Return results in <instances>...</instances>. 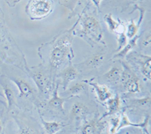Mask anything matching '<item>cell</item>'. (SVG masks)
<instances>
[{"label": "cell", "mask_w": 151, "mask_h": 134, "mask_svg": "<svg viewBox=\"0 0 151 134\" xmlns=\"http://www.w3.org/2000/svg\"><path fill=\"white\" fill-rule=\"evenodd\" d=\"M71 34L67 33L55 43L49 58L50 65L52 69L57 70L60 68L64 63L71 49Z\"/></svg>", "instance_id": "cell-1"}, {"label": "cell", "mask_w": 151, "mask_h": 134, "mask_svg": "<svg viewBox=\"0 0 151 134\" xmlns=\"http://www.w3.org/2000/svg\"><path fill=\"white\" fill-rule=\"evenodd\" d=\"M52 0H29L27 5V12L32 19L44 18L52 12Z\"/></svg>", "instance_id": "cell-2"}, {"label": "cell", "mask_w": 151, "mask_h": 134, "mask_svg": "<svg viewBox=\"0 0 151 134\" xmlns=\"http://www.w3.org/2000/svg\"><path fill=\"white\" fill-rule=\"evenodd\" d=\"M82 33L86 37L94 42H100L103 38V30L99 21L93 16L86 15L83 17Z\"/></svg>", "instance_id": "cell-3"}, {"label": "cell", "mask_w": 151, "mask_h": 134, "mask_svg": "<svg viewBox=\"0 0 151 134\" xmlns=\"http://www.w3.org/2000/svg\"><path fill=\"white\" fill-rule=\"evenodd\" d=\"M122 72L119 82L127 92L130 93H138L141 92V84L139 78H137L130 67L122 63Z\"/></svg>", "instance_id": "cell-4"}, {"label": "cell", "mask_w": 151, "mask_h": 134, "mask_svg": "<svg viewBox=\"0 0 151 134\" xmlns=\"http://www.w3.org/2000/svg\"><path fill=\"white\" fill-rule=\"evenodd\" d=\"M31 77L37 86L38 90L42 93H47L51 89V83L46 73L41 69L32 71Z\"/></svg>", "instance_id": "cell-5"}, {"label": "cell", "mask_w": 151, "mask_h": 134, "mask_svg": "<svg viewBox=\"0 0 151 134\" xmlns=\"http://www.w3.org/2000/svg\"><path fill=\"white\" fill-rule=\"evenodd\" d=\"M10 80L17 86L20 98H24V97L28 98L34 94V89H33V87L31 86L29 83L25 80L17 78H11Z\"/></svg>", "instance_id": "cell-6"}, {"label": "cell", "mask_w": 151, "mask_h": 134, "mask_svg": "<svg viewBox=\"0 0 151 134\" xmlns=\"http://www.w3.org/2000/svg\"><path fill=\"white\" fill-rule=\"evenodd\" d=\"M105 126L106 123L101 121V119H93L84 124L81 129V134H101Z\"/></svg>", "instance_id": "cell-7"}, {"label": "cell", "mask_w": 151, "mask_h": 134, "mask_svg": "<svg viewBox=\"0 0 151 134\" xmlns=\"http://www.w3.org/2000/svg\"><path fill=\"white\" fill-rule=\"evenodd\" d=\"M78 75H79V72L77 69L72 64H70L67 68L64 69L59 75L61 79V85L64 89H67L69 85L77 78Z\"/></svg>", "instance_id": "cell-8"}, {"label": "cell", "mask_w": 151, "mask_h": 134, "mask_svg": "<svg viewBox=\"0 0 151 134\" xmlns=\"http://www.w3.org/2000/svg\"><path fill=\"white\" fill-rule=\"evenodd\" d=\"M135 61L140 64V70L144 78L147 80H150L151 78V57L150 55H137Z\"/></svg>", "instance_id": "cell-9"}, {"label": "cell", "mask_w": 151, "mask_h": 134, "mask_svg": "<svg viewBox=\"0 0 151 134\" xmlns=\"http://www.w3.org/2000/svg\"><path fill=\"white\" fill-rule=\"evenodd\" d=\"M86 83H88L90 86H91L94 88V91H95L97 94V96H98V99L101 102H106L113 96L111 91L105 85L99 84L98 83L91 82V81H86Z\"/></svg>", "instance_id": "cell-10"}, {"label": "cell", "mask_w": 151, "mask_h": 134, "mask_svg": "<svg viewBox=\"0 0 151 134\" xmlns=\"http://www.w3.org/2000/svg\"><path fill=\"white\" fill-rule=\"evenodd\" d=\"M104 21L107 24L108 28L111 32L121 34L125 33V26L120 21H117L113 18L111 14H107L104 16Z\"/></svg>", "instance_id": "cell-11"}, {"label": "cell", "mask_w": 151, "mask_h": 134, "mask_svg": "<svg viewBox=\"0 0 151 134\" xmlns=\"http://www.w3.org/2000/svg\"><path fill=\"white\" fill-rule=\"evenodd\" d=\"M150 121V117L147 116L146 118L144 119V120L143 122L140 123V124H135V123L131 122L130 120L129 119L127 115H125L124 113H122V117H121L120 120V124L118 127V131L120 130L122 128H125V127H137V128H141V129L144 130L146 131L147 130L148 124H149Z\"/></svg>", "instance_id": "cell-12"}, {"label": "cell", "mask_w": 151, "mask_h": 134, "mask_svg": "<svg viewBox=\"0 0 151 134\" xmlns=\"http://www.w3.org/2000/svg\"><path fill=\"white\" fill-rule=\"evenodd\" d=\"M66 101H67L66 99L62 98L59 96L58 84H57L55 86V89H54L52 97H51V99H50L48 102V105L52 107V108H55L57 110L64 112V105Z\"/></svg>", "instance_id": "cell-13"}, {"label": "cell", "mask_w": 151, "mask_h": 134, "mask_svg": "<svg viewBox=\"0 0 151 134\" xmlns=\"http://www.w3.org/2000/svg\"><path fill=\"white\" fill-rule=\"evenodd\" d=\"M88 112V108L81 102H76L73 105L70 111V117L74 120H80Z\"/></svg>", "instance_id": "cell-14"}, {"label": "cell", "mask_w": 151, "mask_h": 134, "mask_svg": "<svg viewBox=\"0 0 151 134\" xmlns=\"http://www.w3.org/2000/svg\"><path fill=\"white\" fill-rule=\"evenodd\" d=\"M106 102V105H107V110H108V112L105 114L103 117H106V116H112L113 114H116L117 113V112H119V110L120 109L121 99L118 95H116L114 97H111Z\"/></svg>", "instance_id": "cell-15"}, {"label": "cell", "mask_w": 151, "mask_h": 134, "mask_svg": "<svg viewBox=\"0 0 151 134\" xmlns=\"http://www.w3.org/2000/svg\"><path fill=\"white\" fill-rule=\"evenodd\" d=\"M122 72V67L119 66H113L107 72H106L104 75V78L106 81L110 83H116L119 82L121 79V75Z\"/></svg>", "instance_id": "cell-16"}, {"label": "cell", "mask_w": 151, "mask_h": 134, "mask_svg": "<svg viewBox=\"0 0 151 134\" xmlns=\"http://www.w3.org/2000/svg\"><path fill=\"white\" fill-rule=\"evenodd\" d=\"M144 14V10H141V17H140V21H138L137 24H135L134 21H131L127 26L125 27V35L129 39L134 37L137 35L138 30H139L141 24L143 21Z\"/></svg>", "instance_id": "cell-17"}, {"label": "cell", "mask_w": 151, "mask_h": 134, "mask_svg": "<svg viewBox=\"0 0 151 134\" xmlns=\"http://www.w3.org/2000/svg\"><path fill=\"white\" fill-rule=\"evenodd\" d=\"M138 39H139V36L138 35H136L134 37L130 39V40L128 42L127 44L125 45L122 49L118 51V52L114 55L113 58L114 59H123V58H125L129 54V52L130 51H132L136 46Z\"/></svg>", "instance_id": "cell-18"}, {"label": "cell", "mask_w": 151, "mask_h": 134, "mask_svg": "<svg viewBox=\"0 0 151 134\" xmlns=\"http://www.w3.org/2000/svg\"><path fill=\"white\" fill-rule=\"evenodd\" d=\"M41 121L47 134H56L64 127V124L58 121H48L41 117Z\"/></svg>", "instance_id": "cell-19"}, {"label": "cell", "mask_w": 151, "mask_h": 134, "mask_svg": "<svg viewBox=\"0 0 151 134\" xmlns=\"http://www.w3.org/2000/svg\"><path fill=\"white\" fill-rule=\"evenodd\" d=\"M1 85H2V90H3V93L5 95V97L7 100L8 102V107L9 109H11L12 106L14 105V102H15V96H14V93L13 91V89H12L9 84L5 81L1 80Z\"/></svg>", "instance_id": "cell-20"}, {"label": "cell", "mask_w": 151, "mask_h": 134, "mask_svg": "<svg viewBox=\"0 0 151 134\" xmlns=\"http://www.w3.org/2000/svg\"><path fill=\"white\" fill-rule=\"evenodd\" d=\"M86 89H87V83H86V81L77 82L70 86L66 90L65 94L69 98L72 96H78V95L85 92Z\"/></svg>", "instance_id": "cell-21"}, {"label": "cell", "mask_w": 151, "mask_h": 134, "mask_svg": "<svg viewBox=\"0 0 151 134\" xmlns=\"http://www.w3.org/2000/svg\"><path fill=\"white\" fill-rule=\"evenodd\" d=\"M105 55L103 53H98L91 56L90 59L86 62V64L89 67H97L101 64L103 61L104 60Z\"/></svg>", "instance_id": "cell-22"}, {"label": "cell", "mask_w": 151, "mask_h": 134, "mask_svg": "<svg viewBox=\"0 0 151 134\" xmlns=\"http://www.w3.org/2000/svg\"><path fill=\"white\" fill-rule=\"evenodd\" d=\"M18 126V134H38L33 128L26 124L17 121Z\"/></svg>", "instance_id": "cell-23"}, {"label": "cell", "mask_w": 151, "mask_h": 134, "mask_svg": "<svg viewBox=\"0 0 151 134\" xmlns=\"http://www.w3.org/2000/svg\"><path fill=\"white\" fill-rule=\"evenodd\" d=\"M121 116H113L110 117V127L109 130V132L110 134H115L118 131V127L120 124Z\"/></svg>", "instance_id": "cell-24"}, {"label": "cell", "mask_w": 151, "mask_h": 134, "mask_svg": "<svg viewBox=\"0 0 151 134\" xmlns=\"http://www.w3.org/2000/svg\"><path fill=\"white\" fill-rule=\"evenodd\" d=\"M127 40L128 38L126 35H125V33L118 35V38H117V41H118V48H117V50L118 51L122 49L125 45L127 44Z\"/></svg>", "instance_id": "cell-25"}, {"label": "cell", "mask_w": 151, "mask_h": 134, "mask_svg": "<svg viewBox=\"0 0 151 134\" xmlns=\"http://www.w3.org/2000/svg\"><path fill=\"white\" fill-rule=\"evenodd\" d=\"M137 105H140V106L143 107H149L150 105V97L148 96L146 98L141 99H137L135 100Z\"/></svg>", "instance_id": "cell-26"}, {"label": "cell", "mask_w": 151, "mask_h": 134, "mask_svg": "<svg viewBox=\"0 0 151 134\" xmlns=\"http://www.w3.org/2000/svg\"><path fill=\"white\" fill-rule=\"evenodd\" d=\"M150 35L148 34L147 36H145L144 40L142 41V45L144 46L147 47V46H149L150 45Z\"/></svg>", "instance_id": "cell-27"}, {"label": "cell", "mask_w": 151, "mask_h": 134, "mask_svg": "<svg viewBox=\"0 0 151 134\" xmlns=\"http://www.w3.org/2000/svg\"><path fill=\"white\" fill-rule=\"evenodd\" d=\"M91 2H93V3L94 4V5H96L97 7L99 9L100 8V4H101V2L102 0H91Z\"/></svg>", "instance_id": "cell-28"}, {"label": "cell", "mask_w": 151, "mask_h": 134, "mask_svg": "<svg viewBox=\"0 0 151 134\" xmlns=\"http://www.w3.org/2000/svg\"><path fill=\"white\" fill-rule=\"evenodd\" d=\"M2 129H3V127H2V121H1V120H0V134H2Z\"/></svg>", "instance_id": "cell-29"}, {"label": "cell", "mask_w": 151, "mask_h": 134, "mask_svg": "<svg viewBox=\"0 0 151 134\" xmlns=\"http://www.w3.org/2000/svg\"><path fill=\"white\" fill-rule=\"evenodd\" d=\"M60 1H62L63 2H64V3H66V2H69L70 1H71V0H60Z\"/></svg>", "instance_id": "cell-30"}, {"label": "cell", "mask_w": 151, "mask_h": 134, "mask_svg": "<svg viewBox=\"0 0 151 134\" xmlns=\"http://www.w3.org/2000/svg\"><path fill=\"white\" fill-rule=\"evenodd\" d=\"M133 1H141V0H133Z\"/></svg>", "instance_id": "cell-31"}, {"label": "cell", "mask_w": 151, "mask_h": 134, "mask_svg": "<svg viewBox=\"0 0 151 134\" xmlns=\"http://www.w3.org/2000/svg\"><path fill=\"white\" fill-rule=\"evenodd\" d=\"M80 1H82V2H83V1H85V0H80Z\"/></svg>", "instance_id": "cell-32"}]
</instances>
